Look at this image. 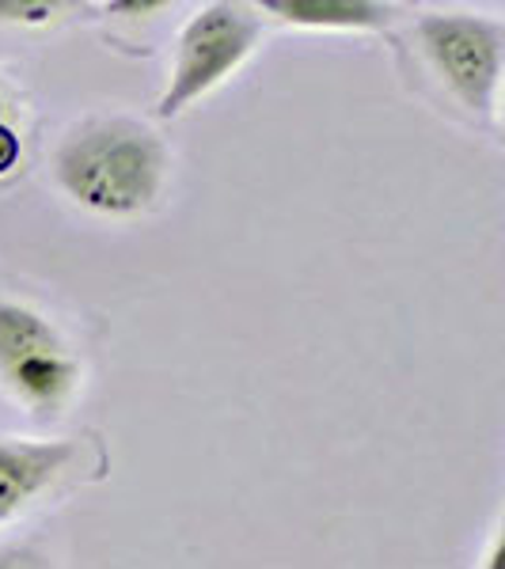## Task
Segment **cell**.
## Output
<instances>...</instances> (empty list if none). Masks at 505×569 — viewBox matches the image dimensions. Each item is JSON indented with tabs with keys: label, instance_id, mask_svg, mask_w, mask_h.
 Wrapping results in <instances>:
<instances>
[{
	"label": "cell",
	"instance_id": "1",
	"mask_svg": "<svg viewBox=\"0 0 505 569\" xmlns=\"http://www.w3.org/2000/svg\"><path fill=\"white\" fill-rule=\"evenodd\" d=\"M61 190L103 217H137L152 209L168 179V149L149 126L130 118L88 122L66 137L53 160Z\"/></svg>",
	"mask_w": 505,
	"mask_h": 569
},
{
	"label": "cell",
	"instance_id": "2",
	"mask_svg": "<svg viewBox=\"0 0 505 569\" xmlns=\"http://www.w3.org/2000/svg\"><path fill=\"white\" fill-rule=\"evenodd\" d=\"M259 34V20L236 4H209L198 16H190V23L179 34L176 66H171V80L156 103V114L176 118L225 84L251 58Z\"/></svg>",
	"mask_w": 505,
	"mask_h": 569
},
{
	"label": "cell",
	"instance_id": "3",
	"mask_svg": "<svg viewBox=\"0 0 505 569\" xmlns=\"http://www.w3.org/2000/svg\"><path fill=\"white\" fill-rule=\"evenodd\" d=\"M0 380L31 407L53 410L77 388L80 365L50 319L16 300H0Z\"/></svg>",
	"mask_w": 505,
	"mask_h": 569
},
{
	"label": "cell",
	"instance_id": "4",
	"mask_svg": "<svg viewBox=\"0 0 505 569\" xmlns=\"http://www.w3.org/2000/svg\"><path fill=\"white\" fill-rule=\"evenodd\" d=\"M418 39L434 72L467 110L475 114L494 110L505 46L498 23L479 16H426L418 23Z\"/></svg>",
	"mask_w": 505,
	"mask_h": 569
},
{
	"label": "cell",
	"instance_id": "5",
	"mask_svg": "<svg viewBox=\"0 0 505 569\" xmlns=\"http://www.w3.org/2000/svg\"><path fill=\"white\" fill-rule=\"evenodd\" d=\"M77 456L69 440H12L0 437V525L23 512L46 486L58 482Z\"/></svg>",
	"mask_w": 505,
	"mask_h": 569
},
{
	"label": "cell",
	"instance_id": "6",
	"mask_svg": "<svg viewBox=\"0 0 505 569\" xmlns=\"http://www.w3.org/2000/svg\"><path fill=\"white\" fill-rule=\"evenodd\" d=\"M266 12L311 31H373L388 23V8L369 0H266Z\"/></svg>",
	"mask_w": 505,
	"mask_h": 569
},
{
	"label": "cell",
	"instance_id": "7",
	"mask_svg": "<svg viewBox=\"0 0 505 569\" xmlns=\"http://www.w3.org/2000/svg\"><path fill=\"white\" fill-rule=\"evenodd\" d=\"M23 160V144H20V133L8 126L4 110H0V179L12 176L16 168H20Z\"/></svg>",
	"mask_w": 505,
	"mask_h": 569
},
{
	"label": "cell",
	"instance_id": "8",
	"mask_svg": "<svg viewBox=\"0 0 505 569\" xmlns=\"http://www.w3.org/2000/svg\"><path fill=\"white\" fill-rule=\"evenodd\" d=\"M0 569H50L31 547H0Z\"/></svg>",
	"mask_w": 505,
	"mask_h": 569
},
{
	"label": "cell",
	"instance_id": "9",
	"mask_svg": "<svg viewBox=\"0 0 505 569\" xmlns=\"http://www.w3.org/2000/svg\"><path fill=\"white\" fill-rule=\"evenodd\" d=\"M53 12H58V4H0V20L46 23Z\"/></svg>",
	"mask_w": 505,
	"mask_h": 569
},
{
	"label": "cell",
	"instance_id": "10",
	"mask_svg": "<svg viewBox=\"0 0 505 569\" xmlns=\"http://www.w3.org/2000/svg\"><path fill=\"white\" fill-rule=\"evenodd\" d=\"M502 536H494L491 539V550H486V566L483 569H505V562H502Z\"/></svg>",
	"mask_w": 505,
	"mask_h": 569
}]
</instances>
